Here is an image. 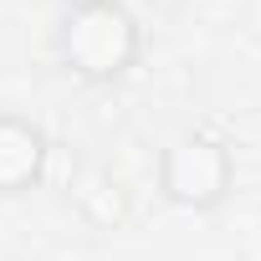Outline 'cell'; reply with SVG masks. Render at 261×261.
<instances>
[{
    "label": "cell",
    "instance_id": "cell-1",
    "mask_svg": "<svg viewBox=\"0 0 261 261\" xmlns=\"http://www.w3.org/2000/svg\"><path fill=\"white\" fill-rule=\"evenodd\" d=\"M139 57H144V26L123 0H108L92 11H67L57 26V62L87 87L123 82L139 67Z\"/></svg>",
    "mask_w": 261,
    "mask_h": 261
},
{
    "label": "cell",
    "instance_id": "cell-2",
    "mask_svg": "<svg viewBox=\"0 0 261 261\" xmlns=\"http://www.w3.org/2000/svg\"><path fill=\"white\" fill-rule=\"evenodd\" d=\"M236 185V154L215 134H179L159 154V195L179 210H215Z\"/></svg>",
    "mask_w": 261,
    "mask_h": 261
},
{
    "label": "cell",
    "instance_id": "cell-3",
    "mask_svg": "<svg viewBox=\"0 0 261 261\" xmlns=\"http://www.w3.org/2000/svg\"><path fill=\"white\" fill-rule=\"evenodd\" d=\"M51 144L41 134V123L21 113H0V195H26L46 179Z\"/></svg>",
    "mask_w": 261,
    "mask_h": 261
},
{
    "label": "cell",
    "instance_id": "cell-4",
    "mask_svg": "<svg viewBox=\"0 0 261 261\" xmlns=\"http://www.w3.org/2000/svg\"><path fill=\"white\" fill-rule=\"evenodd\" d=\"M72 195H77V210H82L92 225H102V230L123 225V215H128V195H123V185H118L108 169H87Z\"/></svg>",
    "mask_w": 261,
    "mask_h": 261
},
{
    "label": "cell",
    "instance_id": "cell-5",
    "mask_svg": "<svg viewBox=\"0 0 261 261\" xmlns=\"http://www.w3.org/2000/svg\"><path fill=\"white\" fill-rule=\"evenodd\" d=\"M144 6H149V11H159V16H174V11H185V6H190V0H144Z\"/></svg>",
    "mask_w": 261,
    "mask_h": 261
},
{
    "label": "cell",
    "instance_id": "cell-6",
    "mask_svg": "<svg viewBox=\"0 0 261 261\" xmlns=\"http://www.w3.org/2000/svg\"><path fill=\"white\" fill-rule=\"evenodd\" d=\"M67 11H92V6H108V0H62Z\"/></svg>",
    "mask_w": 261,
    "mask_h": 261
}]
</instances>
